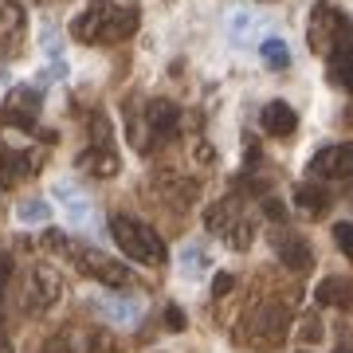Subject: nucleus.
<instances>
[{"instance_id": "obj_34", "label": "nucleus", "mask_w": 353, "mask_h": 353, "mask_svg": "<svg viewBox=\"0 0 353 353\" xmlns=\"http://www.w3.org/2000/svg\"><path fill=\"white\" fill-rule=\"evenodd\" d=\"M345 122H350V126H353V106H350V110H345Z\"/></svg>"}, {"instance_id": "obj_18", "label": "nucleus", "mask_w": 353, "mask_h": 353, "mask_svg": "<svg viewBox=\"0 0 353 353\" xmlns=\"http://www.w3.org/2000/svg\"><path fill=\"white\" fill-rule=\"evenodd\" d=\"M294 204H299V212L318 220V216L330 212V189L326 185H299L294 189Z\"/></svg>"}, {"instance_id": "obj_10", "label": "nucleus", "mask_w": 353, "mask_h": 353, "mask_svg": "<svg viewBox=\"0 0 353 353\" xmlns=\"http://www.w3.org/2000/svg\"><path fill=\"white\" fill-rule=\"evenodd\" d=\"M39 161H43V157H36V150H8V145L0 141V189H8L12 181L36 173Z\"/></svg>"}, {"instance_id": "obj_1", "label": "nucleus", "mask_w": 353, "mask_h": 353, "mask_svg": "<svg viewBox=\"0 0 353 353\" xmlns=\"http://www.w3.org/2000/svg\"><path fill=\"white\" fill-rule=\"evenodd\" d=\"M138 32V8H122L114 0H90L87 12L75 16L71 36L79 43H99V48H114Z\"/></svg>"}, {"instance_id": "obj_22", "label": "nucleus", "mask_w": 353, "mask_h": 353, "mask_svg": "<svg viewBox=\"0 0 353 353\" xmlns=\"http://www.w3.org/2000/svg\"><path fill=\"white\" fill-rule=\"evenodd\" d=\"M228 248H232V252H243V248H248V243L255 240V224L252 220H248V216H240V220H236V224L228 228Z\"/></svg>"}, {"instance_id": "obj_2", "label": "nucleus", "mask_w": 353, "mask_h": 353, "mask_svg": "<svg viewBox=\"0 0 353 353\" xmlns=\"http://www.w3.org/2000/svg\"><path fill=\"white\" fill-rule=\"evenodd\" d=\"M110 236H114V243L126 252V259H134V263H141V267H161L165 259H169L161 236H157L150 224H141V220H134V216H126V212L110 216Z\"/></svg>"}, {"instance_id": "obj_20", "label": "nucleus", "mask_w": 353, "mask_h": 353, "mask_svg": "<svg viewBox=\"0 0 353 353\" xmlns=\"http://www.w3.org/2000/svg\"><path fill=\"white\" fill-rule=\"evenodd\" d=\"M181 271H185V279H201L204 271H208V255H204L201 243H189V248L181 252Z\"/></svg>"}, {"instance_id": "obj_9", "label": "nucleus", "mask_w": 353, "mask_h": 353, "mask_svg": "<svg viewBox=\"0 0 353 353\" xmlns=\"http://www.w3.org/2000/svg\"><path fill=\"white\" fill-rule=\"evenodd\" d=\"M55 201L63 204V216H67V224L71 228H83V232L94 228V204L87 201V192L79 189V185L59 181V185H55Z\"/></svg>"}, {"instance_id": "obj_6", "label": "nucleus", "mask_w": 353, "mask_h": 353, "mask_svg": "<svg viewBox=\"0 0 353 353\" xmlns=\"http://www.w3.org/2000/svg\"><path fill=\"white\" fill-rule=\"evenodd\" d=\"M63 299V279L51 267H32L24 283V310L28 314H43L48 306H55Z\"/></svg>"}, {"instance_id": "obj_33", "label": "nucleus", "mask_w": 353, "mask_h": 353, "mask_svg": "<svg viewBox=\"0 0 353 353\" xmlns=\"http://www.w3.org/2000/svg\"><path fill=\"white\" fill-rule=\"evenodd\" d=\"M334 353H353V338H350V341H341V345H338Z\"/></svg>"}, {"instance_id": "obj_29", "label": "nucleus", "mask_w": 353, "mask_h": 353, "mask_svg": "<svg viewBox=\"0 0 353 353\" xmlns=\"http://www.w3.org/2000/svg\"><path fill=\"white\" fill-rule=\"evenodd\" d=\"M165 326H169V330H185V314H181V306H165Z\"/></svg>"}, {"instance_id": "obj_35", "label": "nucleus", "mask_w": 353, "mask_h": 353, "mask_svg": "<svg viewBox=\"0 0 353 353\" xmlns=\"http://www.w3.org/2000/svg\"><path fill=\"white\" fill-rule=\"evenodd\" d=\"M32 4H48V0H32Z\"/></svg>"}, {"instance_id": "obj_28", "label": "nucleus", "mask_w": 353, "mask_h": 353, "mask_svg": "<svg viewBox=\"0 0 353 353\" xmlns=\"http://www.w3.org/2000/svg\"><path fill=\"white\" fill-rule=\"evenodd\" d=\"M43 353H75V350H71V341H67L63 334H55V338H48V345H43Z\"/></svg>"}, {"instance_id": "obj_8", "label": "nucleus", "mask_w": 353, "mask_h": 353, "mask_svg": "<svg viewBox=\"0 0 353 353\" xmlns=\"http://www.w3.org/2000/svg\"><path fill=\"white\" fill-rule=\"evenodd\" d=\"M310 176H322V181H350L353 176V141L318 150L314 157H310Z\"/></svg>"}, {"instance_id": "obj_30", "label": "nucleus", "mask_w": 353, "mask_h": 353, "mask_svg": "<svg viewBox=\"0 0 353 353\" xmlns=\"http://www.w3.org/2000/svg\"><path fill=\"white\" fill-rule=\"evenodd\" d=\"M263 212L271 216V220H287V208H283L279 201H263Z\"/></svg>"}, {"instance_id": "obj_16", "label": "nucleus", "mask_w": 353, "mask_h": 353, "mask_svg": "<svg viewBox=\"0 0 353 353\" xmlns=\"http://www.w3.org/2000/svg\"><path fill=\"white\" fill-rule=\"evenodd\" d=\"M314 303L318 306H338V310H353V279L330 275L318 283L314 290Z\"/></svg>"}, {"instance_id": "obj_14", "label": "nucleus", "mask_w": 353, "mask_h": 353, "mask_svg": "<svg viewBox=\"0 0 353 353\" xmlns=\"http://www.w3.org/2000/svg\"><path fill=\"white\" fill-rule=\"evenodd\" d=\"M275 252H279V259H283V267H290L294 275H303V271L314 267V248H310L303 236H279Z\"/></svg>"}, {"instance_id": "obj_32", "label": "nucleus", "mask_w": 353, "mask_h": 353, "mask_svg": "<svg viewBox=\"0 0 353 353\" xmlns=\"http://www.w3.org/2000/svg\"><path fill=\"white\" fill-rule=\"evenodd\" d=\"M0 353H12V341L4 338V334H0Z\"/></svg>"}, {"instance_id": "obj_12", "label": "nucleus", "mask_w": 353, "mask_h": 353, "mask_svg": "<svg viewBox=\"0 0 353 353\" xmlns=\"http://www.w3.org/2000/svg\"><path fill=\"white\" fill-rule=\"evenodd\" d=\"M145 126H150V134L157 141H169V138H176V130H181V110H176L169 99H153L150 106H145Z\"/></svg>"}, {"instance_id": "obj_15", "label": "nucleus", "mask_w": 353, "mask_h": 353, "mask_svg": "<svg viewBox=\"0 0 353 353\" xmlns=\"http://www.w3.org/2000/svg\"><path fill=\"white\" fill-rule=\"evenodd\" d=\"M259 122H263V130L271 138H290V134L299 130V114H294V106H287V102H267L263 114H259Z\"/></svg>"}, {"instance_id": "obj_13", "label": "nucleus", "mask_w": 353, "mask_h": 353, "mask_svg": "<svg viewBox=\"0 0 353 353\" xmlns=\"http://www.w3.org/2000/svg\"><path fill=\"white\" fill-rule=\"evenodd\" d=\"M79 169L90 176H114L118 173V153H114L110 138H99V145H87L79 153Z\"/></svg>"}, {"instance_id": "obj_17", "label": "nucleus", "mask_w": 353, "mask_h": 353, "mask_svg": "<svg viewBox=\"0 0 353 353\" xmlns=\"http://www.w3.org/2000/svg\"><path fill=\"white\" fill-rule=\"evenodd\" d=\"M240 220V201L236 196H224V201L208 204V212H204V228L212 232V236H228V228Z\"/></svg>"}, {"instance_id": "obj_3", "label": "nucleus", "mask_w": 353, "mask_h": 353, "mask_svg": "<svg viewBox=\"0 0 353 353\" xmlns=\"http://www.w3.org/2000/svg\"><path fill=\"white\" fill-rule=\"evenodd\" d=\"M310 48L318 55H338V51H353V24L350 16L330 8V4H314L310 16Z\"/></svg>"}, {"instance_id": "obj_31", "label": "nucleus", "mask_w": 353, "mask_h": 353, "mask_svg": "<svg viewBox=\"0 0 353 353\" xmlns=\"http://www.w3.org/2000/svg\"><path fill=\"white\" fill-rule=\"evenodd\" d=\"M43 243H51V248H59V252H63L67 236H63V232H43Z\"/></svg>"}, {"instance_id": "obj_4", "label": "nucleus", "mask_w": 353, "mask_h": 353, "mask_svg": "<svg viewBox=\"0 0 353 353\" xmlns=\"http://www.w3.org/2000/svg\"><path fill=\"white\" fill-rule=\"evenodd\" d=\"M290 330V310L283 303H259L248 314V322H243V345H252V350H275V345H283V338H287Z\"/></svg>"}, {"instance_id": "obj_23", "label": "nucleus", "mask_w": 353, "mask_h": 353, "mask_svg": "<svg viewBox=\"0 0 353 353\" xmlns=\"http://www.w3.org/2000/svg\"><path fill=\"white\" fill-rule=\"evenodd\" d=\"M228 28H232L228 36L236 39V43H248V39L255 36V16H248V12H232V16H228Z\"/></svg>"}, {"instance_id": "obj_24", "label": "nucleus", "mask_w": 353, "mask_h": 353, "mask_svg": "<svg viewBox=\"0 0 353 353\" xmlns=\"http://www.w3.org/2000/svg\"><path fill=\"white\" fill-rule=\"evenodd\" d=\"M16 216L24 220V224H43L48 220V201H39V196H32V201H20V208H16Z\"/></svg>"}, {"instance_id": "obj_25", "label": "nucleus", "mask_w": 353, "mask_h": 353, "mask_svg": "<svg viewBox=\"0 0 353 353\" xmlns=\"http://www.w3.org/2000/svg\"><path fill=\"white\" fill-rule=\"evenodd\" d=\"M334 240H338L341 255H345V259H353V224H350V220L334 224Z\"/></svg>"}, {"instance_id": "obj_7", "label": "nucleus", "mask_w": 353, "mask_h": 353, "mask_svg": "<svg viewBox=\"0 0 353 353\" xmlns=\"http://www.w3.org/2000/svg\"><path fill=\"white\" fill-rule=\"evenodd\" d=\"M43 106V90L36 87H16L4 106H0V126H12V130H36V114Z\"/></svg>"}, {"instance_id": "obj_19", "label": "nucleus", "mask_w": 353, "mask_h": 353, "mask_svg": "<svg viewBox=\"0 0 353 353\" xmlns=\"http://www.w3.org/2000/svg\"><path fill=\"white\" fill-rule=\"evenodd\" d=\"M330 83H338L341 90H350L353 94V51L330 55Z\"/></svg>"}, {"instance_id": "obj_5", "label": "nucleus", "mask_w": 353, "mask_h": 353, "mask_svg": "<svg viewBox=\"0 0 353 353\" xmlns=\"http://www.w3.org/2000/svg\"><path fill=\"white\" fill-rule=\"evenodd\" d=\"M71 259H75V267L83 271L87 279H99L102 287H114L122 290L130 283V267L118 263V259H110L106 252H99V248H71Z\"/></svg>"}, {"instance_id": "obj_27", "label": "nucleus", "mask_w": 353, "mask_h": 353, "mask_svg": "<svg viewBox=\"0 0 353 353\" xmlns=\"http://www.w3.org/2000/svg\"><path fill=\"white\" fill-rule=\"evenodd\" d=\"M299 334H303V341H318V338H322V322L310 314V318L303 322V330H299Z\"/></svg>"}, {"instance_id": "obj_21", "label": "nucleus", "mask_w": 353, "mask_h": 353, "mask_svg": "<svg viewBox=\"0 0 353 353\" xmlns=\"http://www.w3.org/2000/svg\"><path fill=\"white\" fill-rule=\"evenodd\" d=\"M263 63L271 67V71H287L290 67V48L283 43V39H263Z\"/></svg>"}, {"instance_id": "obj_26", "label": "nucleus", "mask_w": 353, "mask_h": 353, "mask_svg": "<svg viewBox=\"0 0 353 353\" xmlns=\"http://www.w3.org/2000/svg\"><path fill=\"white\" fill-rule=\"evenodd\" d=\"M232 287H236V275H228V271H220V275L212 279V294H216V299H224Z\"/></svg>"}, {"instance_id": "obj_11", "label": "nucleus", "mask_w": 353, "mask_h": 353, "mask_svg": "<svg viewBox=\"0 0 353 353\" xmlns=\"http://www.w3.org/2000/svg\"><path fill=\"white\" fill-rule=\"evenodd\" d=\"M90 306H94V314L114 322V326H134L138 314H141L138 299H126V294H99Z\"/></svg>"}]
</instances>
